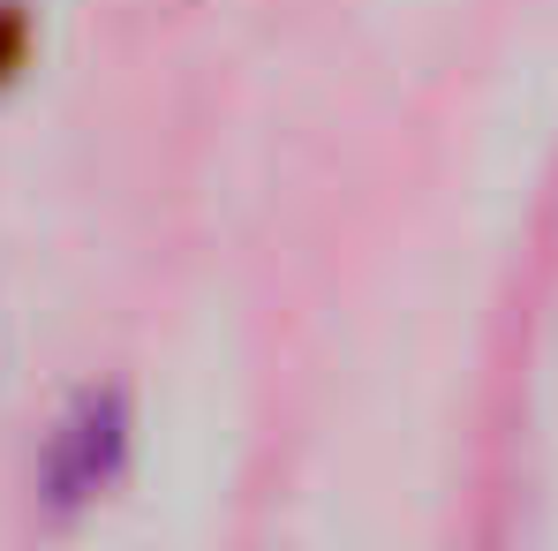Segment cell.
Returning a JSON list of instances; mask_svg holds the SVG:
<instances>
[{
    "label": "cell",
    "mask_w": 558,
    "mask_h": 551,
    "mask_svg": "<svg viewBox=\"0 0 558 551\" xmlns=\"http://www.w3.org/2000/svg\"><path fill=\"white\" fill-rule=\"evenodd\" d=\"M121 446H129V408L121 393H84L76 416L53 431V454H46V491L53 499H98L121 468Z\"/></svg>",
    "instance_id": "1"
}]
</instances>
